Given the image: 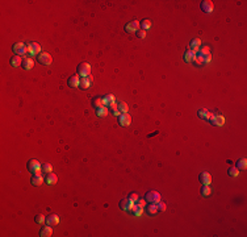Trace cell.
Listing matches in <instances>:
<instances>
[{
    "mask_svg": "<svg viewBox=\"0 0 247 237\" xmlns=\"http://www.w3.org/2000/svg\"><path fill=\"white\" fill-rule=\"evenodd\" d=\"M136 36L138 38H145L146 37V31H137L136 32Z\"/></svg>",
    "mask_w": 247,
    "mask_h": 237,
    "instance_id": "obj_37",
    "label": "cell"
},
{
    "mask_svg": "<svg viewBox=\"0 0 247 237\" xmlns=\"http://www.w3.org/2000/svg\"><path fill=\"white\" fill-rule=\"evenodd\" d=\"M13 51H15V54L16 56H19V57H25L26 56V53H28V47L22 44V42H19V44H15L13 45Z\"/></svg>",
    "mask_w": 247,
    "mask_h": 237,
    "instance_id": "obj_6",
    "label": "cell"
},
{
    "mask_svg": "<svg viewBox=\"0 0 247 237\" xmlns=\"http://www.w3.org/2000/svg\"><path fill=\"white\" fill-rule=\"evenodd\" d=\"M238 170H246L247 167V159L246 158H240L237 161V166H235Z\"/></svg>",
    "mask_w": 247,
    "mask_h": 237,
    "instance_id": "obj_27",
    "label": "cell"
},
{
    "mask_svg": "<svg viewBox=\"0 0 247 237\" xmlns=\"http://www.w3.org/2000/svg\"><path fill=\"white\" fill-rule=\"evenodd\" d=\"M26 47H28L29 56H38L41 53V45L37 42H30Z\"/></svg>",
    "mask_w": 247,
    "mask_h": 237,
    "instance_id": "obj_8",
    "label": "cell"
},
{
    "mask_svg": "<svg viewBox=\"0 0 247 237\" xmlns=\"http://www.w3.org/2000/svg\"><path fill=\"white\" fill-rule=\"evenodd\" d=\"M108 107H109V108H112V111H113V112L119 111V104H117L116 102H114V103H112V104H109Z\"/></svg>",
    "mask_w": 247,
    "mask_h": 237,
    "instance_id": "obj_39",
    "label": "cell"
},
{
    "mask_svg": "<svg viewBox=\"0 0 247 237\" xmlns=\"http://www.w3.org/2000/svg\"><path fill=\"white\" fill-rule=\"evenodd\" d=\"M103 99H104V105H107V107H108L109 104H112V103L116 102V98L113 96V95H105Z\"/></svg>",
    "mask_w": 247,
    "mask_h": 237,
    "instance_id": "obj_29",
    "label": "cell"
},
{
    "mask_svg": "<svg viewBox=\"0 0 247 237\" xmlns=\"http://www.w3.org/2000/svg\"><path fill=\"white\" fill-rule=\"evenodd\" d=\"M133 207H134V201H132L129 198H128V199H122V200L120 201V208H121L122 211H129V212H132Z\"/></svg>",
    "mask_w": 247,
    "mask_h": 237,
    "instance_id": "obj_9",
    "label": "cell"
},
{
    "mask_svg": "<svg viewBox=\"0 0 247 237\" xmlns=\"http://www.w3.org/2000/svg\"><path fill=\"white\" fill-rule=\"evenodd\" d=\"M209 123L212 124V125H214V127H222L223 124H225V117H223L222 115L214 114L213 116H212L210 120H209Z\"/></svg>",
    "mask_w": 247,
    "mask_h": 237,
    "instance_id": "obj_7",
    "label": "cell"
},
{
    "mask_svg": "<svg viewBox=\"0 0 247 237\" xmlns=\"http://www.w3.org/2000/svg\"><path fill=\"white\" fill-rule=\"evenodd\" d=\"M46 224H49V225H58V224H59V216L55 215V213H53V215L48 216V217H46Z\"/></svg>",
    "mask_w": 247,
    "mask_h": 237,
    "instance_id": "obj_18",
    "label": "cell"
},
{
    "mask_svg": "<svg viewBox=\"0 0 247 237\" xmlns=\"http://www.w3.org/2000/svg\"><path fill=\"white\" fill-rule=\"evenodd\" d=\"M201 11L205 12V13H212L214 11V5L210 0H204L201 2Z\"/></svg>",
    "mask_w": 247,
    "mask_h": 237,
    "instance_id": "obj_12",
    "label": "cell"
},
{
    "mask_svg": "<svg viewBox=\"0 0 247 237\" xmlns=\"http://www.w3.org/2000/svg\"><path fill=\"white\" fill-rule=\"evenodd\" d=\"M96 115L99 117H105V116L108 115V107L107 105H103V107H100V108H97L96 109Z\"/></svg>",
    "mask_w": 247,
    "mask_h": 237,
    "instance_id": "obj_25",
    "label": "cell"
},
{
    "mask_svg": "<svg viewBox=\"0 0 247 237\" xmlns=\"http://www.w3.org/2000/svg\"><path fill=\"white\" fill-rule=\"evenodd\" d=\"M92 76H87V78H82L80 79V85H79V88H82V90H88V88L91 87L92 85Z\"/></svg>",
    "mask_w": 247,
    "mask_h": 237,
    "instance_id": "obj_14",
    "label": "cell"
},
{
    "mask_svg": "<svg viewBox=\"0 0 247 237\" xmlns=\"http://www.w3.org/2000/svg\"><path fill=\"white\" fill-rule=\"evenodd\" d=\"M197 54L203 58L204 63H209V62L212 61L210 50H209V47H208V46H203V47H200V50L197 51Z\"/></svg>",
    "mask_w": 247,
    "mask_h": 237,
    "instance_id": "obj_4",
    "label": "cell"
},
{
    "mask_svg": "<svg viewBox=\"0 0 247 237\" xmlns=\"http://www.w3.org/2000/svg\"><path fill=\"white\" fill-rule=\"evenodd\" d=\"M41 166H42V165H40V162L37 161V159H30V161L26 163L28 170L30 171L33 175H41V173H42V170H41Z\"/></svg>",
    "mask_w": 247,
    "mask_h": 237,
    "instance_id": "obj_1",
    "label": "cell"
},
{
    "mask_svg": "<svg viewBox=\"0 0 247 237\" xmlns=\"http://www.w3.org/2000/svg\"><path fill=\"white\" fill-rule=\"evenodd\" d=\"M34 221H36L37 224H44V223H46V217L40 213V215H37L36 217H34Z\"/></svg>",
    "mask_w": 247,
    "mask_h": 237,
    "instance_id": "obj_35",
    "label": "cell"
},
{
    "mask_svg": "<svg viewBox=\"0 0 247 237\" xmlns=\"http://www.w3.org/2000/svg\"><path fill=\"white\" fill-rule=\"evenodd\" d=\"M198 179L203 183V186H209L212 183V175L209 173H207V171H203V173H200Z\"/></svg>",
    "mask_w": 247,
    "mask_h": 237,
    "instance_id": "obj_11",
    "label": "cell"
},
{
    "mask_svg": "<svg viewBox=\"0 0 247 237\" xmlns=\"http://www.w3.org/2000/svg\"><path fill=\"white\" fill-rule=\"evenodd\" d=\"M145 200L146 203H151V204H158L161 201V195L156 191H149L145 195Z\"/></svg>",
    "mask_w": 247,
    "mask_h": 237,
    "instance_id": "obj_3",
    "label": "cell"
},
{
    "mask_svg": "<svg viewBox=\"0 0 247 237\" xmlns=\"http://www.w3.org/2000/svg\"><path fill=\"white\" fill-rule=\"evenodd\" d=\"M104 105V99L103 98H100V96H97V98H95L92 100V107L93 108H100V107H103Z\"/></svg>",
    "mask_w": 247,
    "mask_h": 237,
    "instance_id": "obj_24",
    "label": "cell"
},
{
    "mask_svg": "<svg viewBox=\"0 0 247 237\" xmlns=\"http://www.w3.org/2000/svg\"><path fill=\"white\" fill-rule=\"evenodd\" d=\"M22 69L24 70H32L33 69V66H34V62H33V59L32 58H25V59H22Z\"/></svg>",
    "mask_w": 247,
    "mask_h": 237,
    "instance_id": "obj_20",
    "label": "cell"
},
{
    "mask_svg": "<svg viewBox=\"0 0 247 237\" xmlns=\"http://www.w3.org/2000/svg\"><path fill=\"white\" fill-rule=\"evenodd\" d=\"M156 206H158V211H166V203H162V201H159Z\"/></svg>",
    "mask_w": 247,
    "mask_h": 237,
    "instance_id": "obj_38",
    "label": "cell"
},
{
    "mask_svg": "<svg viewBox=\"0 0 247 237\" xmlns=\"http://www.w3.org/2000/svg\"><path fill=\"white\" fill-rule=\"evenodd\" d=\"M51 235H53L51 225H45V227H42L41 230H40V236L41 237H50Z\"/></svg>",
    "mask_w": 247,
    "mask_h": 237,
    "instance_id": "obj_17",
    "label": "cell"
},
{
    "mask_svg": "<svg viewBox=\"0 0 247 237\" xmlns=\"http://www.w3.org/2000/svg\"><path fill=\"white\" fill-rule=\"evenodd\" d=\"M42 183H44L42 175H33V178H32V185L33 186H41Z\"/></svg>",
    "mask_w": 247,
    "mask_h": 237,
    "instance_id": "obj_26",
    "label": "cell"
},
{
    "mask_svg": "<svg viewBox=\"0 0 247 237\" xmlns=\"http://www.w3.org/2000/svg\"><path fill=\"white\" fill-rule=\"evenodd\" d=\"M38 58V62L41 65H44V66H50V65L53 63V57L49 54V53H40V54L37 56Z\"/></svg>",
    "mask_w": 247,
    "mask_h": 237,
    "instance_id": "obj_5",
    "label": "cell"
},
{
    "mask_svg": "<svg viewBox=\"0 0 247 237\" xmlns=\"http://www.w3.org/2000/svg\"><path fill=\"white\" fill-rule=\"evenodd\" d=\"M145 201H146L145 199H139V198H138V200L136 201V204H137V206H139V207H145V204H146Z\"/></svg>",
    "mask_w": 247,
    "mask_h": 237,
    "instance_id": "obj_40",
    "label": "cell"
},
{
    "mask_svg": "<svg viewBox=\"0 0 247 237\" xmlns=\"http://www.w3.org/2000/svg\"><path fill=\"white\" fill-rule=\"evenodd\" d=\"M119 111H120V114H128V111H129L128 104L125 102L119 103Z\"/></svg>",
    "mask_w": 247,
    "mask_h": 237,
    "instance_id": "obj_32",
    "label": "cell"
},
{
    "mask_svg": "<svg viewBox=\"0 0 247 237\" xmlns=\"http://www.w3.org/2000/svg\"><path fill=\"white\" fill-rule=\"evenodd\" d=\"M146 212H147L150 216L156 215V213H158V206H156V204H151V203H149V204H147V207H146Z\"/></svg>",
    "mask_w": 247,
    "mask_h": 237,
    "instance_id": "obj_22",
    "label": "cell"
},
{
    "mask_svg": "<svg viewBox=\"0 0 247 237\" xmlns=\"http://www.w3.org/2000/svg\"><path fill=\"white\" fill-rule=\"evenodd\" d=\"M67 85H68V87H71V88L79 87V85H80V78H79V75H71V76L68 78V80H67Z\"/></svg>",
    "mask_w": 247,
    "mask_h": 237,
    "instance_id": "obj_15",
    "label": "cell"
},
{
    "mask_svg": "<svg viewBox=\"0 0 247 237\" xmlns=\"http://www.w3.org/2000/svg\"><path fill=\"white\" fill-rule=\"evenodd\" d=\"M197 115H198L200 119H203V120H208L209 121L214 114H213V112H210V111H208V109H198Z\"/></svg>",
    "mask_w": 247,
    "mask_h": 237,
    "instance_id": "obj_16",
    "label": "cell"
},
{
    "mask_svg": "<svg viewBox=\"0 0 247 237\" xmlns=\"http://www.w3.org/2000/svg\"><path fill=\"white\" fill-rule=\"evenodd\" d=\"M195 56H196V53L193 51V50H191V49H188L185 53H184V61L185 62H193V59H195Z\"/></svg>",
    "mask_w": 247,
    "mask_h": 237,
    "instance_id": "obj_21",
    "label": "cell"
},
{
    "mask_svg": "<svg viewBox=\"0 0 247 237\" xmlns=\"http://www.w3.org/2000/svg\"><path fill=\"white\" fill-rule=\"evenodd\" d=\"M139 27L142 28V31H149V29L151 28V21L147 20V19H146V20H142V21L139 22Z\"/></svg>",
    "mask_w": 247,
    "mask_h": 237,
    "instance_id": "obj_30",
    "label": "cell"
},
{
    "mask_svg": "<svg viewBox=\"0 0 247 237\" xmlns=\"http://www.w3.org/2000/svg\"><path fill=\"white\" fill-rule=\"evenodd\" d=\"M138 29H139V22L136 21V20L128 22L126 25H125V31H126L128 33H136Z\"/></svg>",
    "mask_w": 247,
    "mask_h": 237,
    "instance_id": "obj_13",
    "label": "cell"
},
{
    "mask_svg": "<svg viewBox=\"0 0 247 237\" xmlns=\"http://www.w3.org/2000/svg\"><path fill=\"white\" fill-rule=\"evenodd\" d=\"M11 65H12L13 67H19V66H21V65H22V59H21V57H19V56H13L12 58H11Z\"/></svg>",
    "mask_w": 247,
    "mask_h": 237,
    "instance_id": "obj_23",
    "label": "cell"
},
{
    "mask_svg": "<svg viewBox=\"0 0 247 237\" xmlns=\"http://www.w3.org/2000/svg\"><path fill=\"white\" fill-rule=\"evenodd\" d=\"M227 174L230 175V177H234V178H235V177L239 175V170H238L237 167H230V169L227 170Z\"/></svg>",
    "mask_w": 247,
    "mask_h": 237,
    "instance_id": "obj_34",
    "label": "cell"
},
{
    "mask_svg": "<svg viewBox=\"0 0 247 237\" xmlns=\"http://www.w3.org/2000/svg\"><path fill=\"white\" fill-rule=\"evenodd\" d=\"M129 199H130L132 201H134V203H136V201L138 200V194H137V192H132L130 195H129Z\"/></svg>",
    "mask_w": 247,
    "mask_h": 237,
    "instance_id": "obj_36",
    "label": "cell"
},
{
    "mask_svg": "<svg viewBox=\"0 0 247 237\" xmlns=\"http://www.w3.org/2000/svg\"><path fill=\"white\" fill-rule=\"evenodd\" d=\"M132 123V117L129 114H121L119 116V124L121 127H129Z\"/></svg>",
    "mask_w": 247,
    "mask_h": 237,
    "instance_id": "obj_10",
    "label": "cell"
},
{
    "mask_svg": "<svg viewBox=\"0 0 247 237\" xmlns=\"http://www.w3.org/2000/svg\"><path fill=\"white\" fill-rule=\"evenodd\" d=\"M200 46H201V40H200V38H195V40H192V41H191V44H189V49H191V50H193L195 53H197V51L200 50Z\"/></svg>",
    "mask_w": 247,
    "mask_h": 237,
    "instance_id": "obj_19",
    "label": "cell"
},
{
    "mask_svg": "<svg viewBox=\"0 0 247 237\" xmlns=\"http://www.w3.org/2000/svg\"><path fill=\"white\" fill-rule=\"evenodd\" d=\"M41 170H42V173H45V174H50L53 171V166L50 163H44L41 166Z\"/></svg>",
    "mask_w": 247,
    "mask_h": 237,
    "instance_id": "obj_31",
    "label": "cell"
},
{
    "mask_svg": "<svg viewBox=\"0 0 247 237\" xmlns=\"http://www.w3.org/2000/svg\"><path fill=\"white\" fill-rule=\"evenodd\" d=\"M210 194H212V188L209 186H203V188H201L203 196H210Z\"/></svg>",
    "mask_w": 247,
    "mask_h": 237,
    "instance_id": "obj_33",
    "label": "cell"
},
{
    "mask_svg": "<svg viewBox=\"0 0 247 237\" xmlns=\"http://www.w3.org/2000/svg\"><path fill=\"white\" fill-rule=\"evenodd\" d=\"M57 181H58V178L54 173H50V174H48V177H46V183H48V185H55Z\"/></svg>",
    "mask_w": 247,
    "mask_h": 237,
    "instance_id": "obj_28",
    "label": "cell"
},
{
    "mask_svg": "<svg viewBox=\"0 0 247 237\" xmlns=\"http://www.w3.org/2000/svg\"><path fill=\"white\" fill-rule=\"evenodd\" d=\"M76 71H78V75L82 76V78H87V76H90L91 75V66H90V63L82 62L79 66H78V69H76Z\"/></svg>",
    "mask_w": 247,
    "mask_h": 237,
    "instance_id": "obj_2",
    "label": "cell"
}]
</instances>
